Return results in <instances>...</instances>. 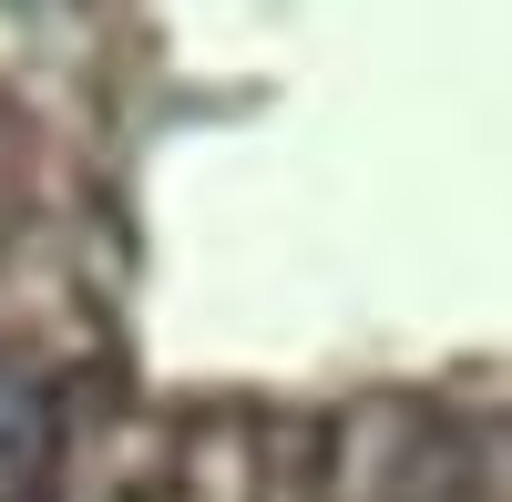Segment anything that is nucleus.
I'll list each match as a JSON object with an SVG mask.
<instances>
[{
    "mask_svg": "<svg viewBox=\"0 0 512 502\" xmlns=\"http://www.w3.org/2000/svg\"><path fill=\"white\" fill-rule=\"evenodd\" d=\"M41 462H52V410L21 369H0V502H21L41 482Z\"/></svg>",
    "mask_w": 512,
    "mask_h": 502,
    "instance_id": "f257e3e1",
    "label": "nucleus"
}]
</instances>
